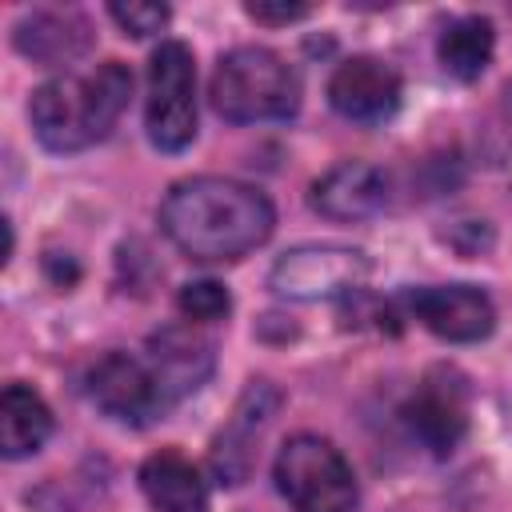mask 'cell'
Here are the masks:
<instances>
[{
  "instance_id": "cell-1",
  "label": "cell",
  "mask_w": 512,
  "mask_h": 512,
  "mask_svg": "<svg viewBox=\"0 0 512 512\" xmlns=\"http://www.w3.org/2000/svg\"><path fill=\"white\" fill-rule=\"evenodd\" d=\"M272 200L228 176H192L168 188L160 204L164 236L200 264H228L272 236Z\"/></svg>"
},
{
  "instance_id": "cell-2",
  "label": "cell",
  "mask_w": 512,
  "mask_h": 512,
  "mask_svg": "<svg viewBox=\"0 0 512 512\" xmlns=\"http://www.w3.org/2000/svg\"><path fill=\"white\" fill-rule=\"evenodd\" d=\"M132 96V72L104 60L92 72H64L44 80L28 100L32 132L52 152H80L104 140Z\"/></svg>"
},
{
  "instance_id": "cell-3",
  "label": "cell",
  "mask_w": 512,
  "mask_h": 512,
  "mask_svg": "<svg viewBox=\"0 0 512 512\" xmlns=\"http://www.w3.org/2000/svg\"><path fill=\"white\" fill-rule=\"evenodd\" d=\"M212 108L232 124L288 120L300 108V76L272 48H260V44L232 48L216 60Z\"/></svg>"
},
{
  "instance_id": "cell-4",
  "label": "cell",
  "mask_w": 512,
  "mask_h": 512,
  "mask_svg": "<svg viewBox=\"0 0 512 512\" xmlns=\"http://www.w3.org/2000/svg\"><path fill=\"white\" fill-rule=\"evenodd\" d=\"M280 496L292 512H352L356 508V476L340 448L324 436L296 432L284 440L272 464Z\"/></svg>"
},
{
  "instance_id": "cell-5",
  "label": "cell",
  "mask_w": 512,
  "mask_h": 512,
  "mask_svg": "<svg viewBox=\"0 0 512 512\" xmlns=\"http://www.w3.org/2000/svg\"><path fill=\"white\" fill-rule=\"evenodd\" d=\"M144 128L160 152H184L196 140V64L184 40H164L148 60Z\"/></svg>"
},
{
  "instance_id": "cell-6",
  "label": "cell",
  "mask_w": 512,
  "mask_h": 512,
  "mask_svg": "<svg viewBox=\"0 0 512 512\" xmlns=\"http://www.w3.org/2000/svg\"><path fill=\"white\" fill-rule=\"evenodd\" d=\"M372 264L360 248H344V244H300L288 248L272 272L268 284L276 296L288 300H332L344 292H356L368 280Z\"/></svg>"
},
{
  "instance_id": "cell-7",
  "label": "cell",
  "mask_w": 512,
  "mask_h": 512,
  "mask_svg": "<svg viewBox=\"0 0 512 512\" xmlns=\"http://www.w3.org/2000/svg\"><path fill=\"white\" fill-rule=\"evenodd\" d=\"M88 396H92V404L104 416H112L120 424H136V428L148 424V420H156L172 404L164 396L156 372L144 360L128 356V352H108V356H100L92 364V372H88Z\"/></svg>"
},
{
  "instance_id": "cell-8",
  "label": "cell",
  "mask_w": 512,
  "mask_h": 512,
  "mask_svg": "<svg viewBox=\"0 0 512 512\" xmlns=\"http://www.w3.org/2000/svg\"><path fill=\"white\" fill-rule=\"evenodd\" d=\"M404 420L424 448L448 456L468 432V384L448 368L428 372L404 404Z\"/></svg>"
},
{
  "instance_id": "cell-9",
  "label": "cell",
  "mask_w": 512,
  "mask_h": 512,
  "mask_svg": "<svg viewBox=\"0 0 512 512\" xmlns=\"http://www.w3.org/2000/svg\"><path fill=\"white\" fill-rule=\"evenodd\" d=\"M412 316L440 340L472 344L496 328V308L476 284H428L408 292Z\"/></svg>"
},
{
  "instance_id": "cell-10",
  "label": "cell",
  "mask_w": 512,
  "mask_h": 512,
  "mask_svg": "<svg viewBox=\"0 0 512 512\" xmlns=\"http://www.w3.org/2000/svg\"><path fill=\"white\" fill-rule=\"evenodd\" d=\"M328 104L348 120H384L400 104V72L380 56H348L328 80Z\"/></svg>"
},
{
  "instance_id": "cell-11",
  "label": "cell",
  "mask_w": 512,
  "mask_h": 512,
  "mask_svg": "<svg viewBox=\"0 0 512 512\" xmlns=\"http://www.w3.org/2000/svg\"><path fill=\"white\" fill-rule=\"evenodd\" d=\"M308 200L324 220H340V224L372 220L388 208V176L368 160H344L312 184Z\"/></svg>"
},
{
  "instance_id": "cell-12",
  "label": "cell",
  "mask_w": 512,
  "mask_h": 512,
  "mask_svg": "<svg viewBox=\"0 0 512 512\" xmlns=\"http://www.w3.org/2000/svg\"><path fill=\"white\" fill-rule=\"evenodd\" d=\"M212 364H216L212 340L192 324H168L148 340V368L156 372L168 400L196 392L212 376Z\"/></svg>"
},
{
  "instance_id": "cell-13",
  "label": "cell",
  "mask_w": 512,
  "mask_h": 512,
  "mask_svg": "<svg viewBox=\"0 0 512 512\" xmlns=\"http://www.w3.org/2000/svg\"><path fill=\"white\" fill-rule=\"evenodd\" d=\"M276 400H280V396H276L264 380H252L248 392L240 396V404H236L228 428L216 436L212 464H216V472H220L228 484H240V480L248 476V468H252V460H256V440L264 436V428H268V420H272V412H276Z\"/></svg>"
},
{
  "instance_id": "cell-14",
  "label": "cell",
  "mask_w": 512,
  "mask_h": 512,
  "mask_svg": "<svg viewBox=\"0 0 512 512\" xmlns=\"http://www.w3.org/2000/svg\"><path fill=\"white\" fill-rule=\"evenodd\" d=\"M12 44L36 64H68L88 52L92 32H88V20L72 8H40L16 24Z\"/></svg>"
},
{
  "instance_id": "cell-15",
  "label": "cell",
  "mask_w": 512,
  "mask_h": 512,
  "mask_svg": "<svg viewBox=\"0 0 512 512\" xmlns=\"http://www.w3.org/2000/svg\"><path fill=\"white\" fill-rule=\"evenodd\" d=\"M140 488L156 512H208L200 468L176 448H160L140 464Z\"/></svg>"
},
{
  "instance_id": "cell-16",
  "label": "cell",
  "mask_w": 512,
  "mask_h": 512,
  "mask_svg": "<svg viewBox=\"0 0 512 512\" xmlns=\"http://www.w3.org/2000/svg\"><path fill=\"white\" fill-rule=\"evenodd\" d=\"M52 436V408L44 404V396L28 384H8L4 400H0V448L8 460L32 456L44 448V440Z\"/></svg>"
},
{
  "instance_id": "cell-17",
  "label": "cell",
  "mask_w": 512,
  "mask_h": 512,
  "mask_svg": "<svg viewBox=\"0 0 512 512\" xmlns=\"http://www.w3.org/2000/svg\"><path fill=\"white\" fill-rule=\"evenodd\" d=\"M492 48H496V32L488 16H460L440 32L436 56L444 64V72L452 80H480V72L492 64Z\"/></svg>"
},
{
  "instance_id": "cell-18",
  "label": "cell",
  "mask_w": 512,
  "mask_h": 512,
  "mask_svg": "<svg viewBox=\"0 0 512 512\" xmlns=\"http://www.w3.org/2000/svg\"><path fill=\"white\" fill-rule=\"evenodd\" d=\"M176 308L184 312V320H188V324H216V320H224V316H228L232 296H228V288H224V284H216V280H192V284H184V288H180Z\"/></svg>"
},
{
  "instance_id": "cell-19",
  "label": "cell",
  "mask_w": 512,
  "mask_h": 512,
  "mask_svg": "<svg viewBox=\"0 0 512 512\" xmlns=\"http://www.w3.org/2000/svg\"><path fill=\"white\" fill-rule=\"evenodd\" d=\"M108 16L124 28V36H152L168 24V8L164 4H144V0H132V4H112Z\"/></svg>"
},
{
  "instance_id": "cell-20",
  "label": "cell",
  "mask_w": 512,
  "mask_h": 512,
  "mask_svg": "<svg viewBox=\"0 0 512 512\" xmlns=\"http://www.w3.org/2000/svg\"><path fill=\"white\" fill-rule=\"evenodd\" d=\"M244 12L256 24H292V20H304L312 8L308 4H292V0H252V4H244Z\"/></svg>"
}]
</instances>
